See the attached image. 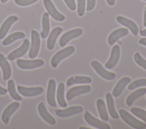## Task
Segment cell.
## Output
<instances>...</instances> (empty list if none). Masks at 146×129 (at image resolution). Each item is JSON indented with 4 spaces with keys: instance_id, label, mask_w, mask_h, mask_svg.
<instances>
[{
    "instance_id": "6da1fadb",
    "label": "cell",
    "mask_w": 146,
    "mask_h": 129,
    "mask_svg": "<svg viewBox=\"0 0 146 129\" xmlns=\"http://www.w3.org/2000/svg\"><path fill=\"white\" fill-rule=\"evenodd\" d=\"M119 113L123 120L131 127L136 129H143L146 127V124L144 122L135 118L125 110L120 109Z\"/></svg>"
},
{
    "instance_id": "7a4b0ae2",
    "label": "cell",
    "mask_w": 146,
    "mask_h": 129,
    "mask_svg": "<svg viewBox=\"0 0 146 129\" xmlns=\"http://www.w3.org/2000/svg\"><path fill=\"white\" fill-rule=\"evenodd\" d=\"M75 47L72 45H70L57 52L51 58L50 61L51 66L54 68H56L62 60L71 56L75 52Z\"/></svg>"
},
{
    "instance_id": "3957f363",
    "label": "cell",
    "mask_w": 146,
    "mask_h": 129,
    "mask_svg": "<svg viewBox=\"0 0 146 129\" xmlns=\"http://www.w3.org/2000/svg\"><path fill=\"white\" fill-rule=\"evenodd\" d=\"M31 47L29 49V57L33 59L35 58L39 52L40 45V39L39 33L35 30L31 31Z\"/></svg>"
},
{
    "instance_id": "277c9868",
    "label": "cell",
    "mask_w": 146,
    "mask_h": 129,
    "mask_svg": "<svg viewBox=\"0 0 146 129\" xmlns=\"http://www.w3.org/2000/svg\"><path fill=\"white\" fill-rule=\"evenodd\" d=\"M91 65L98 75L106 80H112L115 79L116 76L115 73L106 69L104 67L96 60H92L91 62Z\"/></svg>"
},
{
    "instance_id": "5b68a950",
    "label": "cell",
    "mask_w": 146,
    "mask_h": 129,
    "mask_svg": "<svg viewBox=\"0 0 146 129\" xmlns=\"http://www.w3.org/2000/svg\"><path fill=\"white\" fill-rule=\"evenodd\" d=\"M17 66L22 69H32L42 66L44 64V61L42 59L34 60H17Z\"/></svg>"
},
{
    "instance_id": "8992f818",
    "label": "cell",
    "mask_w": 146,
    "mask_h": 129,
    "mask_svg": "<svg viewBox=\"0 0 146 129\" xmlns=\"http://www.w3.org/2000/svg\"><path fill=\"white\" fill-rule=\"evenodd\" d=\"M43 3L48 14L52 18L58 22H62L65 20L66 16L57 10L51 0H43Z\"/></svg>"
},
{
    "instance_id": "52a82bcc",
    "label": "cell",
    "mask_w": 146,
    "mask_h": 129,
    "mask_svg": "<svg viewBox=\"0 0 146 129\" xmlns=\"http://www.w3.org/2000/svg\"><path fill=\"white\" fill-rule=\"evenodd\" d=\"M83 31L82 28H77L65 32L62 35L59 39V45L62 48H63L72 39L76 38L82 35Z\"/></svg>"
},
{
    "instance_id": "ba28073f",
    "label": "cell",
    "mask_w": 146,
    "mask_h": 129,
    "mask_svg": "<svg viewBox=\"0 0 146 129\" xmlns=\"http://www.w3.org/2000/svg\"><path fill=\"white\" fill-rule=\"evenodd\" d=\"M91 90V87L90 85H80L72 87L66 93V97L68 101H70L74 97L90 92Z\"/></svg>"
},
{
    "instance_id": "9c48e42d",
    "label": "cell",
    "mask_w": 146,
    "mask_h": 129,
    "mask_svg": "<svg viewBox=\"0 0 146 129\" xmlns=\"http://www.w3.org/2000/svg\"><path fill=\"white\" fill-rule=\"evenodd\" d=\"M84 119L89 125L96 128L111 129V127L108 124L93 116L88 111L84 113Z\"/></svg>"
},
{
    "instance_id": "30bf717a",
    "label": "cell",
    "mask_w": 146,
    "mask_h": 129,
    "mask_svg": "<svg viewBox=\"0 0 146 129\" xmlns=\"http://www.w3.org/2000/svg\"><path fill=\"white\" fill-rule=\"evenodd\" d=\"M30 45V41L27 39H26L19 47L15 49L8 55V59L10 61H13L24 56L28 51Z\"/></svg>"
},
{
    "instance_id": "8fae6325",
    "label": "cell",
    "mask_w": 146,
    "mask_h": 129,
    "mask_svg": "<svg viewBox=\"0 0 146 129\" xmlns=\"http://www.w3.org/2000/svg\"><path fill=\"white\" fill-rule=\"evenodd\" d=\"M120 56V48L119 45L115 44L113 46L109 59L104 65V67L107 69H112L117 64Z\"/></svg>"
},
{
    "instance_id": "7c38bea8",
    "label": "cell",
    "mask_w": 146,
    "mask_h": 129,
    "mask_svg": "<svg viewBox=\"0 0 146 129\" xmlns=\"http://www.w3.org/2000/svg\"><path fill=\"white\" fill-rule=\"evenodd\" d=\"M17 90L18 93L23 97H31L41 94L43 92L44 89L41 86L29 88L18 85Z\"/></svg>"
},
{
    "instance_id": "4fadbf2b",
    "label": "cell",
    "mask_w": 146,
    "mask_h": 129,
    "mask_svg": "<svg viewBox=\"0 0 146 129\" xmlns=\"http://www.w3.org/2000/svg\"><path fill=\"white\" fill-rule=\"evenodd\" d=\"M55 90H56V82L51 78L49 80L46 93V99L48 104L53 107H56L55 101Z\"/></svg>"
},
{
    "instance_id": "5bb4252c",
    "label": "cell",
    "mask_w": 146,
    "mask_h": 129,
    "mask_svg": "<svg viewBox=\"0 0 146 129\" xmlns=\"http://www.w3.org/2000/svg\"><path fill=\"white\" fill-rule=\"evenodd\" d=\"M83 110V108L81 106H73L64 109H56L55 113L59 117L65 118L80 113Z\"/></svg>"
},
{
    "instance_id": "9a60e30c",
    "label": "cell",
    "mask_w": 146,
    "mask_h": 129,
    "mask_svg": "<svg viewBox=\"0 0 146 129\" xmlns=\"http://www.w3.org/2000/svg\"><path fill=\"white\" fill-rule=\"evenodd\" d=\"M20 103L18 102H13L9 105L3 110L2 115L1 119L3 123L7 124L9 123L11 116L14 113L19 107Z\"/></svg>"
},
{
    "instance_id": "2e32d148",
    "label": "cell",
    "mask_w": 146,
    "mask_h": 129,
    "mask_svg": "<svg viewBox=\"0 0 146 129\" xmlns=\"http://www.w3.org/2000/svg\"><path fill=\"white\" fill-rule=\"evenodd\" d=\"M116 21L120 24L128 28L132 34L136 36L139 32V28L137 25L132 20L127 18L124 16L119 15L116 17Z\"/></svg>"
},
{
    "instance_id": "e0dca14e",
    "label": "cell",
    "mask_w": 146,
    "mask_h": 129,
    "mask_svg": "<svg viewBox=\"0 0 146 129\" xmlns=\"http://www.w3.org/2000/svg\"><path fill=\"white\" fill-rule=\"evenodd\" d=\"M129 33V31L126 28H119L113 31L108 36L107 41L110 46L113 45L117 40L125 36Z\"/></svg>"
},
{
    "instance_id": "ac0fdd59",
    "label": "cell",
    "mask_w": 146,
    "mask_h": 129,
    "mask_svg": "<svg viewBox=\"0 0 146 129\" xmlns=\"http://www.w3.org/2000/svg\"><path fill=\"white\" fill-rule=\"evenodd\" d=\"M38 111L40 117L48 124L55 125L56 124L55 119L48 112L44 102H41L38 105Z\"/></svg>"
},
{
    "instance_id": "d6986e66",
    "label": "cell",
    "mask_w": 146,
    "mask_h": 129,
    "mask_svg": "<svg viewBox=\"0 0 146 129\" xmlns=\"http://www.w3.org/2000/svg\"><path fill=\"white\" fill-rule=\"evenodd\" d=\"M18 20V17L16 15L9 16L2 23L0 27V40L3 39L7 34L11 26Z\"/></svg>"
},
{
    "instance_id": "ffe728a7",
    "label": "cell",
    "mask_w": 146,
    "mask_h": 129,
    "mask_svg": "<svg viewBox=\"0 0 146 129\" xmlns=\"http://www.w3.org/2000/svg\"><path fill=\"white\" fill-rule=\"evenodd\" d=\"M62 31L63 28L60 27H56L51 30L47 40L46 45L48 50H52L54 49L56 39Z\"/></svg>"
},
{
    "instance_id": "44dd1931",
    "label": "cell",
    "mask_w": 146,
    "mask_h": 129,
    "mask_svg": "<svg viewBox=\"0 0 146 129\" xmlns=\"http://www.w3.org/2000/svg\"><path fill=\"white\" fill-rule=\"evenodd\" d=\"M0 66L2 70L3 80H8L11 76V68L5 56L0 53Z\"/></svg>"
},
{
    "instance_id": "7402d4cb",
    "label": "cell",
    "mask_w": 146,
    "mask_h": 129,
    "mask_svg": "<svg viewBox=\"0 0 146 129\" xmlns=\"http://www.w3.org/2000/svg\"><path fill=\"white\" fill-rule=\"evenodd\" d=\"M131 81V79L127 76L124 77L119 80L112 90V96L114 97H119L121 94L126 85H127Z\"/></svg>"
},
{
    "instance_id": "603a6c76",
    "label": "cell",
    "mask_w": 146,
    "mask_h": 129,
    "mask_svg": "<svg viewBox=\"0 0 146 129\" xmlns=\"http://www.w3.org/2000/svg\"><path fill=\"white\" fill-rule=\"evenodd\" d=\"M92 82V78L89 76H75L70 77L66 81L68 86L74 84H87Z\"/></svg>"
},
{
    "instance_id": "cb8c5ba5",
    "label": "cell",
    "mask_w": 146,
    "mask_h": 129,
    "mask_svg": "<svg viewBox=\"0 0 146 129\" xmlns=\"http://www.w3.org/2000/svg\"><path fill=\"white\" fill-rule=\"evenodd\" d=\"M106 103L108 109V111L111 116L113 119H117L119 118V115L116 112V110L115 107L114 101L112 97V95L110 93H107L106 94Z\"/></svg>"
},
{
    "instance_id": "d4e9b609",
    "label": "cell",
    "mask_w": 146,
    "mask_h": 129,
    "mask_svg": "<svg viewBox=\"0 0 146 129\" xmlns=\"http://www.w3.org/2000/svg\"><path fill=\"white\" fill-rule=\"evenodd\" d=\"M96 107L101 119L104 122H107L109 120V117L106 103L103 99L99 98L97 99Z\"/></svg>"
},
{
    "instance_id": "484cf974",
    "label": "cell",
    "mask_w": 146,
    "mask_h": 129,
    "mask_svg": "<svg viewBox=\"0 0 146 129\" xmlns=\"http://www.w3.org/2000/svg\"><path fill=\"white\" fill-rule=\"evenodd\" d=\"M42 30L41 32V38L42 39H46L49 35L50 31L49 14L47 12H44L43 14L42 19Z\"/></svg>"
},
{
    "instance_id": "4316f807",
    "label": "cell",
    "mask_w": 146,
    "mask_h": 129,
    "mask_svg": "<svg viewBox=\"0 0 146 129\" xmlns=\"http://www.w3.org/2000/svg\"><path fill=\"white\" fill-rule=\"evenodd\" d=\"M64 83L60 82L58 86L56 91V100L58 105L61 107H66L67 104L64 98Z\"/></svg>"
},
{
    "instance_id": "83f0119b",
    "label": "cell",
    "mask_w": 146,
    "mask_h": 129,
    "mask_svg": "<svg viewBox=\"0 0 146 129\" xmlns=\"http://www.w3.org/2000/svg\"><path fill=\"white\" fill-rule=\"evenodd\" d=\"M146 93V88H140L135 91H132L130 94H129L126 98V104L128 106H131L134 101L136 100L138 98L143 96Z\"/></svg>"
},
{
    "instance_id": "f1b7e54d",
    "label": "cell",
    "mask_w": 146,
    "mask_h": 129,
    "mask_svg": "<svg viewBox=\"0 0 146 129\" xmlns=\"http://www.w3.org/2000/svg\"><path fill=\"white\" fill-rule=\"evenodd\" d=\"M25 37H26V35L24 32H23L22 31L15 32L12 33L11 34L9 35L8 36H7L2 41V44L3 45L6 46V45H8L11 44L12 43H13L14 41H15L17 40L25 38Z\"/></svg>"
},
{
    "instance_id": "f546056e",
    "label": "cell",
    "mask_w": 146,
    "mask_h": 129,
    "mask_svg": "<svg viewBox=\"0 0 146 129\" xmlns=\"http://www.w3.org/2000/svg\"><path fill=\"white\" fill-rule=\"evenodd\" d=\"M7 91L10 95V97L15 101H22V97L18 94L15 86V83L14 81L11 79H9L7 82Z\"/></svg>"
},
{
    "instance_id": "4dcf8cb0",
    "label": "cell",
    "mask_w": 146,
    "mask_h": 129,
    "mask_svg": "<svg viewBox=\"0 0 146 129\" xmlns=\"http://www.w3.org/2000/svg\"><path fill=\"white\" fill-rule=\"evenodd\" d=\"M131 113L135 116L139 118L146 123V111L137 107H132L130 110Z\"/></svg>"
},
{
    "instance_id": "1f68e13d",
    "label": "cell",
    "mask_w": 146,
    "mask_h": 129,
    "mask_svg": "<svg viewBox=\"0 0 146 129\" xmlns=\"http://www.w3.org/2000/svg\"><path fill=\"white\" fill-rule=\"evenodd\" d=\"M141 86H146V78H139L134 80L128 86V89L132 90Z\"/></svg>"
},
{
    "instance_id": "d6a6232c",
    "label": "cell",
    "mask_w": 146,
    "mask_h": 129,
    "mask_svg": "<svg viewBox=\"0 0 146 129\" xmlns=\"http://www.w3.org/2000/svg\"><path fill=\"white\" fill-rule=\"evenodd\" d=\"M134 60L136 63L146 70V60L141 56V55L139 52H136L133 56Z\"/></svg>"
},
{
    "instance_id": "836d02e7",
    "label": "cell",
    "mask_w": 146,
    "mask_h": 129,
    "mask_svg": "<svg viewBox=\"0 0 146 129\" xmlns=\"http://www.w3.org/2000/svg\"><path fill=\"white\" fill-rule=\"evenodd\" d=\"M86 10V0H77V14L80 17L83 16Z\"/></svg>"
},
{
    "instance_id": "e575fe53",
    "label": "cell",
    "mask_w": 146,
    "mask_h": 129,
    "mask_svg": "<svg viewBox=\"0 0 146 129\" xmlns=\"http://www.w3.org/2000/svg\"><path fill=\"white\" fill-rule=\"evenodd\" d=\"M14 2L20 6H27L33 4L39 0H14Z\"/></svg>"
},
{
    "instance_id": "d590c367",
    "label": "cell",
    "mask_w": 146,
    "mask_h": 129,
    "mask_svg": "<svg viewBox=\"0 0 146 129\" xmlns=\"http://www.w3.org/2000/svg\"><path fill=\"white\" fill-rule=\"evenodd\" d=\"M67 6L72 11H75L76 9V5L74 0H63Z\"/></svg>"
},
{
    "instance_id": "8d00e7d4",
    "label": "cell",
    "mask_w": 146,
    "mask_h": 129,
    "mask_svg": "<svg viewBox=\"0 0 146 129\" xmlns=\"http://www.w3.org/2000/svg\"><path fill=\"white\" fill-rule=\"evenodd\" d=\"M96 4V0H87L86 11H90L94 9Z\"/></svg>"
},
{
    "instance_id": "74e56055",
    "label": "cell",
    "mask_w": 146,
    "mask_h": 129,
    "mask_svg": "<svg viewBox=\"0 0 146 129\" xmlns=\"http://www.w3.org/2000/svg\"><path fill=\"white\" fill-rule=\"evenodd\" d=\"M7 93V90L0 85V95H3L6 94Z\"/></svg>"
},
{
    "instance_id": "f35d334b",
    "label": "cell",
    "mask_w": 146,
    "mask_h": 129,
    "mask_svg": "<svg viewBox=\"0 0 146 129\" xmlns=\"http://www.w3.org/2000/svg\"><path fill=\"white\" fill-rule=\"evenodd\" d=\"M139 43L144 46H146V38H142L140 39V40H139Z\"/></svg>"
},
{
    "instance_id": "ab89813d",
    "label": "cell",
    "mask_w": 146,
    "mask_h": 129,
    "mask_svg": "<svg viewBox=\"0 0 146 129\" xmlns=\"http://www.w3.org/2000/svg\"><path fill=\"white\" fill-rule=\"evenodd\" d=\"M143 24L145 27H146V6L144 11V17H143Z\"/></svg>"
},
{
    "instance_id": "60d3db41",
    "label": "cell",
    "mask_w": 146,
    "mask_h": 129,
    "mask_svg": "<svg viewBox=\"0 0 146 129\" xmlns=\"http://www.w3.org/2000/svg\"><path fill=\"white\" fill-rule=\"evenodd\" d=\"M106 2L110 6H113L115 3V0H106Z\"/></svg>"
},
{
    "instance_id": "b9f144b4",
    "label": "cell",
    "mask_w": 146,
    "mask_h": 129,
    "mask_svg": "<svg viewBox=\"0 0 146 129\" xmlns=\"http://www.w3.org/2000/svg\"><path fill=\"white\" fill-rule=\"evenodd\" d=\"M140 34L142 36H146V29L142 30L140 31Z\"/></svg>"
},
{
    "instance_id": "7bdbcfd3",
    "label": "cell",
    "mask_w": 146,
    "mask_h": 129,
    "mask_svg": "<svg viewBox=\"0 0 146 129\" xmlns=\"http://www.w3.org/2000/svg\"><path fill=\"white\" fill-rule=\"evenodd\" d=\"M79 129H90L88 127H84V126H81L79 127Z\"/></svg>"
},
{
    "instance_id": "ee69618b",
    "label": "cell",
    "mask_w": 146,
    "mask_h": 129,
    "mask_svg": "<svg viewBox=\"0 0 146 129\" xmlns=\"http://www.w3.org/2000/svg\"><path fill=\"white\" fill-rule=\"evenodd\" d=\"M0 1H1V2L2 3L4 4V3H5L6 2H7L9 0H0Z\"/></svg>"
},
{
    "instance_id": "f6af8a7d",
    "label": "cell",
    "mask_w": 146,
    "mask_h": 129,
    "mask_svg": "<svg viewBox=\"0 0 146 129\" xmlns=\"http://www.w3.org/2000/svg\"><path fill=\"white\" fill-rule=\"evenodd\" d=\"M142 1H146V0H142Z\"/></svg>"
},
{
    "instance_id": "bcb514c9",
    "label": "cell",
    "mask_w": 146,
    "mask_h": 129,
    "mask_svg": "<svg viewBox=\"0 0 146 129\" xmlns=\"http://www.w3.org/2000/svg\"><path fill=\"white\" fill-rule=\"evenodd\" d=\"M145 109H146V108H145Z\"/></svg>"
}]
</instances>
